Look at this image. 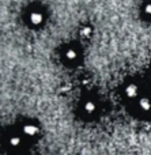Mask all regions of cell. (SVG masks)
<instances>
[{
	"instance_id": "cell-1",
	"label": "cell",
	"mask_w": 151,
	"mask_h": 155,
	"mask_svg": "<svg viewBox=\"0 0 151 155\" xmlns=\"http://www.w3.org/2000/svg\"><path fill=\"white\" fill-rule=\"evenodd\" d=\"M22 131H23V134L26 135V136H29V137H34V136H37V135H38V132H40V128H38V127L35 125V124H30V123H27V124H25V125H23Z\"/></svg>"
},
{
	"instance_id": "cell-2",
	"label": "cell",
	"mask_w": 151,
	"mask_h": 155,
	"mask_svg": "<svg viewBox=\"0 0 151 155\" xmlns=\"http://www.w3.org/2000/svg\"><path fill=\"white\" fill-rule=\"evenodd\" d=\"M125 95L128 97V98H136V97L139 95V87L136 84H133V83H131V84H128L127 87H125Z\"/></svg>"
},
{
	"instance_id": "cell-3",
	"label": "cell",
	"mask_w": 151,
	"mask_h": 155,
	"mask_svg": "<svg viewBox=\"0 0 151 155\" xmlns=\"http://www.w3.org/2000/svg\"><path fill=\"white\" fill-rule=\"evenodd\" d=\"M139 107H140L142 112L147 113L151 110V99L147 98V97H143V98L139 99Z\"/></svg>"
},
{
	"instance_id": "cell-4",
	"label": "cell",
	"mask_w": 151,
	"mask_h": 155,
	"mask_svg": "<svg viewBox=\"0 0 151 155\" xmlns=\"http://www.w3.org/2000/svg\"><path fill=\"white\" fill-rule=\"evenodd\" d=\"M44 16L41 12H38V11H33L31 14H30V23L31 25H40L41 22H42Z\"/></svg>"
},
{
	"instance_id": "cell-5",
	"label": "cell",
	"mask_w": 151,
	"mask_h": 155,
	"mask_svg": "<svg viewBox=\"0 0 151 155\" xmlns=\"http://www.w3.org/2000/svg\"><path fill=\"white\" fill-rule=\"evenodd\" d=\"M83 107H84V112H86L87 114H93V113L97 112V104H95L94 101H87Z\"/></svg>"
},
{
	"instance_id": "cell-6",
	"label": "cell",
	"mask_w": 151,
	"mask_h": 155,
	"mask_svg": "<svg viewBox=\"0 0 151 155\" xmlns=\"http://www.w3.org/2000/svg\"><path fill=\"white\" fill-rule=\"evenodd\" d=\"M8 142H10V146H11V147H19V146L22 144V139H21L19 136H16V135L11 136Z\"/></svg>"
},
{
	"instance_id": "cell-7",
	"label": "cell",
	"mask_w": 151,
	"mask_h": 155,
	"mask_svg": "<svg viewBox=\"0 0 151 155\" xmlns=\"http://www.w3.org/2000/svg\"><path fill=\"white\" fill-rule=\"evenodd\" d=\"M65 57H67L68 60H75L76 57H78V51L76 49H68L67 53H65Z\"/></svg>"
},
{
	"instance_id": "cell-8",
	"label": "cell",
	"mask_w": 151,
	"mask_h": 155,
	"mask_svg": "<svg viewBox=\"0 0 151 155\" xmlns=\"http://www.w3.org/2000/svg\"><path fill=\"white\" fill-rule=\"evenodd\" d=\"M144 14H146V15H149V16H151V3H149V4L144 7Z\"/></svg>"
}]
</instances>
